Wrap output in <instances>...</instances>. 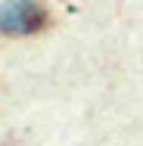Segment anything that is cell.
Returning a JSON list of instances; mask_svg holds the SVG:
<instances>
[{
    "label": "cell",
    "instance_id": "cell-1",
    "mask_svg": "<svg viewBox=\"0 0 143 146\" xmlns=\"http://www.w3.org/2000/svg\"><path fill=\"white\" fill-rule=\"evenodd\" d=\"M47 22V9L34 0H9L0 6V34H37Z\"/></svg>",
    "mask_w": 143,
    "mask_h": 146
}]
</instances>
